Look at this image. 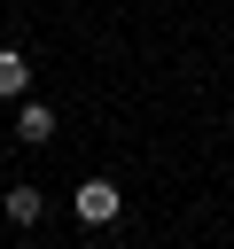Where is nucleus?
Masks as SVG:
<instances>
[{
	"label": "nucleus",
	"instance_id": "2",
	"mask_svg": "<svg viewBox=\"0 0 234 249\" xmlns=\"http://www.w3.org/2000/svg\"><path fill=\"white\" fill-rule=\"evenodd\" d=\"M16 140L47 148V140H55V109H47V101H23V117H16Z\"/></svg>",
	"mask_w": 234,
	"mask_h": 249
},
{
	"label": "nucleus",
	"instance_id": "3",
	"mask_svg": "<svg viewBox=\"0 0 234 249\" xmlns=\"http://www.w3.org/2000/svg\"><path fill=\"white\" fill-rule=\"evenodd\" d=\"M39 210H47V195H39L31 179H16V187H8V218H16V226H39Z\"/></svg>",
	"mask_w": 234,
	"mask_h": 249
},
{
	"label": "nucleus",
	"instance_id": "1",
	"mask_svg": "<svg viewBox=\"0 0 234 249\" xmlns=\"http://www.w3.org/2000/svg\"><path fill=\"white\" fill-rule=\"evenodd\" d=\"M70 210H78V226H109V218L125 210V195H117L109 179H86V187L70 195Z\"/></svg>",
	"mask_w": 234,
	"mask_h": 249
},
{
	"label": "nucleus",
	"instance_id": "4",
	"mask_svg": "<svg viewBox=\"0 0 234 249\" xmlns=\"http://www.w3.org/2000/svg\"><path fill=\"white\" fill-rule=\"evenodd\" d=\"M23 78H31V70H23V54H16V47H0V93H23Z\"/></svg>",
	"mask_w": 234,
	"mask_h": 249
}]
</instances>
